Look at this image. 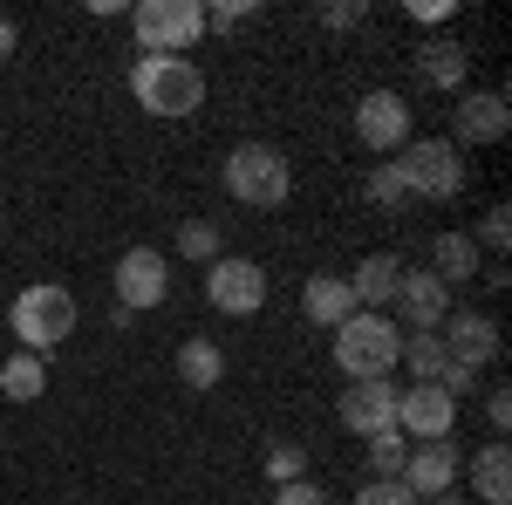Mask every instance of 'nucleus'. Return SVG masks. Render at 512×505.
Wrapping results in <instances>:
<instances>
[{"mask_svg":"<svg viewBox=\"0 0 512 505\" xmlns=\"http://www.w3.org/2000/svg\"><path fill=\"white\" fill-rule=\"evenodd\" d=\"M130 96L151 110V117L178 123V117H198L205 110V76H198L192 55H144L130 69Z\"/></svg>","mask_w":512,"mask_h":505,"instance_id":"nucleus-1","label":"nucleus"},{"mask_svg":"<svg viewBox=\"0 0 512 505\" xmlns=\"http://www.w3.org/2000/svg\"><path fill=\"white\" fill-rule=\"evenodd\" d=\"M396 355H403V328H396L390 314L355 308L349 321L335 328V369H342L349 383H376V376H390Z\"/></svg>","mask_w":512,"mask_h":505,"instance_id":"nucleus-2","label":"nucleus"},{"mask_svg":"<svg viewBox=\"0 0 512 505\" xmlns=\"http://www.w3.org/2000/svg\"><path fill=\"white\" fill-rule=\"evenodd\" d=\"M7 328H14V342H21L28 355L62 349V342L76 335V294H69V287H55V280L21 287V294H14V308H7Z\"/></svg>","mask_w":512,"mask_h":505,"instance_id":"nucleus-3","label":"nucleus"},{"mask_svg":"<svg viewBox=\"0 0 512 505\" xmlns=\"http://www.w3.org/2000/svg\"><path fill=\"white\" fill-rule=\"evenodd\" d=\"M396 178L410 198H431V205H451L465 192V151H451L444 137H417L396 151Z\"/></svg>","mask_w":512,"mask_h":505,"instance_id":"nucleus-4","label":"nucleus"},{"mask_svg":"<svg viewBox=\"0 0 512 505\" xmlns=\"http://www.w3.org/2000/svg\"><path fill=\"white\" fill-rule=\"evenodd\" d=\"M226 192H233L239 205L274 212V205H287V192H294V164H287L274 144H239V151L226 157Z\"/></svg>","mask_w":512,"mask_h":505,"instance_id":"nucleus-5","label":"nucleus"},{"mask_svg":"<svg viewBox=\"0 0 512 505\" xmlns=\"http://www.w3.org/2000/svg\"><path fill=\"white\" fill-rule=\"evenodd\" d=\"M130 35L144 55H185L205 35V0H144L130 7Z\"/></svg>","mask_w":512,"mask_h":505,"instance_id":"nucleus-6","label":"nucleus"},{"mask_svg":"<svg viewBox=\"0 0 512 505\" xmlns=\"http://www.w3.org/2000/svg\"><path fill=\"white\" fill-rule=\"evenodd\" d=\"M512 130V103L499 89H458L451 96V151H465V144H499Z\"/></svg>","mask_w":512,"mask_h":505,"instance_id":"nucleus-7","label":"nucleus"},{"mask_svg":"<svg viewBox=\"0 0 512 505\" xmlns=\"http://www.w3.org/2000/svg\"><path fill=\"white\" fill-rule=\"evenodd\" d=\"M205 301L219 314H260L267 308V267L260 260H239V253H219L212 273H205Z\"/></svg>","mask_w":512,"mask_h":505,"instance_id":"nucleus-8","label":"nucleus"},{"mask_svg":"<svg viewBox=\"0 0 512 505\" xmlns=\"http://www.w3.org/2000/svg\"><path fill=\"white\" fill-rule=\"evenodd\" d=\"M110 280H117V308H130V314L164 308V294H171V260H164L158 246H130Z\"/></svg>","mask_w":512,"mask_h":505,"instance_id":"nucleus-9","label":"nucleus"},{"mask_svg":"<svg viewBox=\"0 0 512 505\" xmlns=\"http://www.w3.org/2000/svg\"><path fill=\"white\" fill-rule=\"evenodd\" d=\"M458 424V403L444 396L437 383H410L396 389V437H417V444H437V437H451Z\"/></svg>","mask_w":512,"mask_h":505,"instance_id":"nucleus-10","label":"nucleus"},{"mask_svg":"<svg viewBox=\"0 0 512 505\" xmlns=\"http://www.w3.org/2000/svg\"><path fill=\"white\" fill-rule=\"evenodd\" d=\"M355 137H362V151H403V144H410V103H403L396 89H362V103H355Z\"/></svg>","mask_w":512,"mask_h":505,"instance_id":"nucleus-11","label":"nucleus"},{"mask_svg":"<svg viewBox=\"0 0 512 505\" xmlns=\"http://www.w3.org/2000/svg\"><path fill=\"white\" fill-rule=\"evenodd\" d=\"M458 478H465V451H458L451 437H437V444H410L396 485L417 492V499H437V492H458Z\"/></svg>","mask_w":512,"mask_h":505,"instance_id":"nucleus-12","label":"nucleus"},{"mask_svg":"<svg viewBox=\"0 0 512 505\" xmlns=\"http://www.w3.org/2000/svg\"><path fill=\"white\" fill-rule=\"evenodd\" d=\"M335 417H342V430H355V437H390V430H396V383H390V376H376V383H349V389H342V403H335Z\"/></svg>","mask_w":512,"mask_h":505,"instance_id":"nucleus-13","label":"nucleus"},{"mask_svg":"<svg viewBox=\"0 0 512 505\" xmlns=\"http://www.w3.org/2000/svg\"><path fill=\"white\" fill-rule=\"evenodd\" d=\"M437 342H444V355H451L458 369H472V376H478V369L499 355V321H492V314H478V308H451Z\"/></svg>","mask_w":512,"mask_h":505,"instance_id":"nucleus-14","label":"nucleus"},{"mask_svg":"<svg viewBox=\"0 0 512 505\" xmlns=\"http://www.w3.org/2000/svg\"><path fill=\"white\" fill-rule=\"evenodd\" d=\"M396 314H403V328L437 335L444 314H451V287H444L437 273H403V280H396Z\"/></svg>","mask_w":512,"mask_h":505,"instance_id":"nucleus-15","label":"nucleus"},{"mask_svg":"<svg viewBox=\"0 0 512 505\" xmlns=\"http://www.w3.org/2000/svg\"><path fill=\"white\" fill-rule=\"evenodd\" d=\"M417 76L431 82V89H444V96H458V89H465V82H472V48H465V41H424V48H417Z\"/></svg>","mask_w":512,"mask_h":505,"instance_id":"nucleus-16","label":"nucleus"},{"mask_svg":"<svg viewBox=\"0 0 512 505\" xmlns=\"http://www.w3.org/2000/svg\"><path fill=\"white\" fill-rule=\"evenodd\" d=\"M301 314H308L315 328H342V321L355 314L349 273H308V287H301Z\"/></svg>","mask_w":512,"mask_h":505,"instance_id":"nucleus-17","label":"nucleus"},{"mask_svg":"<svg viewBox=\"0 0 512 505\" xmlns=\"http://www.w3.org/2000/svg\"><path fill=\"white\" fill-rule=\"evenodd\" d=\"M396 280H403V260L396 253H369L362 267L349 273V294H355V308H369V314H383L396 301Z\"/></svg>","mask_w":512,"mask_h":505,"instance_id":"nucleus-18","label":"nucleus"},{"mask_svg":"<svg viewBox=\"0 0 512 505\" xmlns=\"http://www.w3.org/2000/svg\"><path fill=\"white\" fill-rule=\"evenodd\" d=\"M472 492L485 505H506L512 499V451H506V437H492V444H485V451H472Z\"/></svg>","mask_w":512,"mask_h":505,"instance_id":"nucleus-19","label":"nucleus"},{"mask_svg":"<svg viewBox=\"0 0 512 505\" xmlns=\"http://www.w3.org/2000/svg\"><path fill=\"white\" fill-rule=\"evenodd\" d=\"M478 267H485V253L472 246V233H437V246H431V273L444 280V287H465Z\"/></svg>","mask_w":512,"mask_h":505,"instance_id":"nucleus-20","label":"nucleus"},{"mask_svg":"<svg viewBox=\"0 0 512 505\" xmlns=\"http://www.w3.org/2000/svg\"><path fill=\"white\" fill-rule=\"evenodd\" d=\"M178 383H192V389L226 383V349H219V342H205V335H192V342L178 349Z\"/></svg>","mask_w":512,"mask_h":505,"instance_id":"nucleus-21","label":"nucleus"},{"mask_svg":"<svg viewBox=\"0 0 512 505\" xmlns=\"http://www.w3.org/2000/svg\"><path fill=\"white\" fill-rule=\"evenodd\" d=\"M41 389H48V369H41V355H7V369H0V396L7 403H35Z\"/></svg>","mask_w":512,"mask_h":505,"instance_id":"nucleus-22","label":"nucleus"},{"mask_svg":"<svg viewBox=\"0 0 512 505\" xmlns=\"http://www.w3.org/2000/svg\"><path fill=\"white\" fill-rule=\"evenodd\" d=\"M396 362L410 369V383H437L451 355H444V342H437V335H403V355H396Z\"/></svg>","mask_w":512,"mask_h":505,"instance_id":"nucleus-23","label":"nucleus"},{"mask_svg":"<svg viewBox=\"0 0 512 505\" xmlns=\"http://www.w3.org/2000/svg\"><path fill=\"white\" fill-rule=\"evenodd\" d=\"M178 253L212 267V260H219V226H212V219H185V226H178Z\"/></svg>","mask_w":512,"mask_h":505,"instance_id":"nucleus-24","label":"nucleus"},{"mask_svg":"<svg viewBox=\"0 0 512 505\" xmlns=\"http://www.w3.org/2000/svg\"><path fill=\"white\" fill-rule=\"evenodd\" d=\"M403 458H410V444L403 437H369V465H376V478H403Z\"/></svg>","mask_w":512,"mask_h":505,"instance_id":"nucleus-25","label":"nucleus"},{"mask_svg":"<svg viewBox=\"0 0 512 505\" xmlns=\"http://www.w3.org/2000/svg\"><path fill=\"white\" fill-rule=\"evenodd\" d=\"M267 478H274V485L308 478V451H301V444H274V451H267Z\"/></svg>","mask_w":512,"mask_h":505,"instance_id":"nucleus-26","label":"nucleus"},{"mask_svg":"<svg viewBox=\"0 0 512 505\" xmlns=\"http://www.w3.org/2000/svg\"><path fill=\"white\" fill-rule=\"evenodd\" d=\"M362 192L376 198V205H410V192H403V178H396V164H376V171H369V178H362Z\"/></svg>","mask_w":512,"mask_h":505,"instance_id":"nucleus-27","label":"nucleus"},{"mask_svg":"<svg viewBox=\"0 0 512 505\" xmlns=\"http://www.w3.org/2000/svg\"><path fill=\"white\" fill-rule=\"evenodd\" d=\"M472 246H478V253H506V246H512V212H506V205L485 212V226H478Z\"/></svg>","mask_w":512,"mask_h":505,"instance_id":"nucleus-28","label":"nucleus"},{"mask_svg":"<svg viewBox=\"0 0 512 505\" xmlns=\"http://www.w3.org/2000/svg\"><path fill=\"white\" fill-rule=\"evenodd\" d=\"M246 21H260V7L253 0H226V7H205V35L219 28V35H233V28H246Z\"/></svg>","mask_w":512,"mask_h":505,"instance_id":"nucleus-29","label":"nucleus"},{"mask_svg":"<svg viewBox=\"0 0 512 505\" xmlns=\"http://www.w3.org/2000/svg\"><path fill=\"white\" fill-rule=\"evenodd\" d=\"M355 505H424V499H417V492H403L396 478H369V485L355 492Z\"/></svg>","mask_w":512,"mask_h":505,"instance_id":"nucleus-30","label":"nucleus"},{"mask_svg":"<svg viewBox=\"0 0 512 505\" xmlns=\"http://www.w3.org/2000/svg\"><path fill=\"white\" fill-rule=\"evenodd\" d=\"M274 505H321L315 478H294V485H274Z\"/></svg>","mask_w":512,"mask_h":505,"instance_id":"nucleus-31","label":"nucleus"},{"mask_svg":"<svg viewBox=\"0 0 512 505\" xmlns=\"http://www.w3.org/2000/svg\"><path fill=\"white\" fill-rule=\"evenodd\" d=\"M485 424H492V437H506V430H512V396H506V389L485 396Z\"/></svg>","mask_w":512,"mask_h":505,"instance_id":"nucleus-32","label":"nucleus"},{"mask_svg":"<svg viewBox=\"0 0 512 505\" xmlns=\"http://www.w3.org/2000/svg\"><path fill=\"white\" fill-rule=\"evenodd\" d=\"M321 21L342 35V28H355V21H362V0H328V7H321Z\"/></svg>","mask_w":512,"mask_h":505,"instance_id":"nucleus-33","label":"nucleus"},{"mask_svg":"<svg viewBox=\"0 0 512 505\" xmlns=\"http://www.w3.org/2000/svg\"><path fill=\"white\" fill-rule=\"evenodd\" d=\"M7 55H14V21L0 14V62H7Z\"/></svg>","mask_w":512,"mask_h":505,"instance_id":"nucleus-34","label":"nucleus"},{"mask_svg":"<svg viewBox=\"0 0 512 505\" xmlns=\"http://www.w3.org/2000/svg\"><path fill=\"white\" fill-rule=\"evenodd\" d=\"M431 505H458V492H437V499Z\"/></svg>","mask_w":512,"mask_h":505,"instance_id":"nucleus-35","label":"nucleus"}]
</instances>
